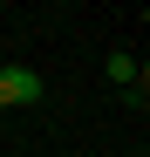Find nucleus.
<instances>
[{
  "instance_id": "obj_2",
  "label": "nucleus",
  "mask_w": 150,
  "mask_h": 157,
  "mask_svg": "<svg viewBox=\"0 0 150 157\" xmlns=\"http://www.w3.org/2000/svg\"><path fill=\"white\" fill-rule=\"evenodd\" d=\"M109 82H116V89H143V68H137L130 48H116V55H109Z\"/></svg>"
},
{
  "instance_id": "obj_1",
  "label": "nucleus",
  "mask_w": 150,
  "mask_h": 157,
  "mask_svg": "<svg viewBox=\"0 0 150 157\" xmlns=\"http://www.w3.org/2000/svg\"><path fill=\"white\" fill-rule=\"evenodd\" d=\"M28 102H41V75L21 68V62H7L0 68V109H28Z\"/></svg>"
}]
</instances>
